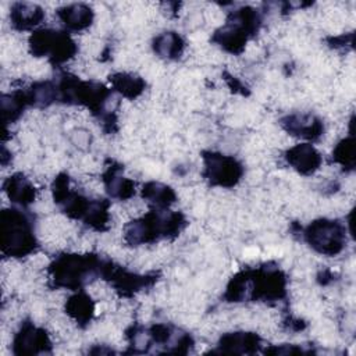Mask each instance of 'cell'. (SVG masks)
<instances>
[{"instance_id": "d4e9b609", "label": "cell", "mask_w": 356, "mask_h": 356, "mask_svg": "<svg viewBox=\"0 0 356 356\" xmlns=\"http://www.w3.org/2000/svg\"><path fill=\"white\" fill-rule=\"evenodd\" d=\"M328 44L338 49V47H345L346 44H352L353 43V33H342L339 36H330L328 39Z\"/></svg>"}, {"instance_id": "cb8c5ba5", "label": "cell", "mask_w": 356, "mask_h": 356, "mask_svg": "<svg viewBox=\"0 0 356 356\" xmlns=\"http://www.w3.org/2000/svg\"><path fill=\"white\" fill-rule=\"evenodd\" d=\"M266 353L293 355V353H305V350L300 346H296V345H280V346H271V348L266 349Z\"/></svg>"}, {"instance_id": "3957f363", "label": "cell", "mask_w": 356, "mask_h": 356, "mask_svg": "<svg viewBox=\"0 0 356 356\" xmlns=\"http://www.w3.org/2000/svg\"><path fill=\"white\" fill-rule=\"evenodd\" d=\"M110 259L96 253H61L49 264V281L53 288L79 291L97 278L104 277Z\"/></svg>"}, {"instance_id": "8fae6325", "label": "cell", "mask_w": 356, "mask_h": 356, "mask_svg": "<svg viewBox=\"0 0 356 356\" xmlns=\"http://www.w3.org/2000/svg\"><path fill=\"white\" fill-rule=\"evenodd\" d=\"M281 127L292 136L314 142L324 132L323 121L312 113H292L280 120Z\"/></svg>"}, {"instance_id": "484cf974", "label": "cell", "mask_w": 356, "mask_h": 356, "mask_svg": "<svg viewBox=\"0 0 356 356\" xmlns=\"http://www.w3.org/2000/svg\"><path fill=\"white\" fill-rule=\"evenodd\" d=\"M227 82H228V85H229V88L232 89V90H235V92H241V93H246V88L239 82V81H236L235 78H232V76H228L227 78Z\"/></svg>"}, {"instance_id": "5bb4252c", "label": "cell", "mask_w": 356, "mask_h": 356, "mask_svg": "<svg viewBox=\"0 0 356 356\" xmlns=\"http://www.w3.org/2000/svg\"><path fill=\"white\" fill-rule=\"evenodd\" d=\"M261 346V338L254 332L235 331L222 334L218 339L217 349L218 353H234V355H248L254 353Z\"/></svg>"}, {"instance_id": "ac0fdd59", "label": "cell", "mask_w": 356, "mask_h": 356, "mask_svg": "<svg viewBox=\"0 0 356 356\" xmlns=\"http://www.w3.org/2000/svg\"><path fill=\"white\" fill-rule=\"evenodd\" d=\"M65 313L79 325L86 327L95 314V302L82 289L71 295L65 302Z\"/></svg>"}, {"instance_id": "7c38bea8", "label": "cell", "mask_w": 356, "mask_h": 356, "mask_svg": "<svg viewBox=\"0 0 356 356\" xmlns=\"http://www.w3.org/2000/svg\"><path fill=\"white\" fill-rule=\"evenodd\" d=\"M285 160L296 172L302 175H312L314 174L320 165H321V154L317 152V149L309 143H298L292 147H289L285 152Z\"/></svg>"}, {"instance_id": "2e32d148", "label": "cell", "mask_w": 356, "mask_h": 356, "mask_svg": "<svg viewBox=\"0 0 356 356\" xmlns=\"http://www.w3.org/2000/svg\"><path fill=\"white\" fill-rule=\"evenodd\" d=\"M56 14L61 24L65 26V29L72 32H79L89 28L95 19V13L92 7L83 3L67 4L57 8Z\"/></svg>"}, {"instance_id": "5b68a950", "label": "cell", "mask_w": 356, "mask_h": 356, "mask_svg": "<svg viewBox=\"0 0 356 356\" xmlns=\"http://www.w3.org/2000/svg\"><path fill=\"white\" fill-rule=\"evenodd\" d=\"M0 231L3 256L22 259L36 252L38 241L33 221L22 210L4 209L0 214Z\"/></svg>"}, {"instance_id": "ba28073f", "label": "cell", "mask_w": 356, "mask_h": 356, "mask_svg": "<svg viewBox=\"0 0 356 356\" xmlns=\"http://www.w3.org/2000/svg\"><path fill=\"white\" fill-rule=\"evenodd\" d=\"M306 243L324 256L339 254L346 243V228L338 220L318 218L303 229Z\"/></svg>"}, {"instance_id": "4fadbf2b", "label": "cell", "mask_w": 356, "mask_h": 356, "mask_svg": "<svg viewBox=\"0 0 356 356\" xmlns=\"http://www.w3.org/2000/svg\"><path fill=\"white\" fill-rule=\"evenodd\" d=\"M122 171L124 167L111 160L102 175L106 192L110 197L117 200H128L135 195V182L124 177Z\"/></svg>"}, {"instance_id": "44dd1931", "label": "cell", "mask_w": 356, "mask_h": 356, "mask_svg": "<svg viewBox=\"0 0 356 356\" xmlns=\"http://www.w3.org/2000/svg\"><path fill=\"white\" fill-rule=\"evenodd\" d=\"M140 195L154 209H168L177 200L175 191L171 186L157 181L146 182L142 186Z\"/></svg>"}, {"instance_id": "30bf717a", "label": "cell", "mask_w": 356, "mask_h": 356, "mask_svg": "<svg viewBox=\"0 0 356 356\" xmlns=\"http://www.w3.org/2000/svg\"><path fill=\"white\" fill-rule=\"evenodd\" d=\"M14 355H42L51 350V341L47 331L26 320L13 338Z\"/></svg>"}, {"instance_id": "603a6c76", "label": "cell", "mask_w": 356, "mask_h": 356, "mask_svg": "<svg viewBox=\"0 0 356 356\" xmlns=\"http://www.w3.org/2000/svg\"><path fill=\"white\" fill-rule=\"evenodd\" d=\"M332 160L338 163L345 171H352L355 168V142L353 134L350 136L339 140L332 150Z\"/></svg>"}, {"instance_id": "52a82bcc", "label": "cell", "mask_w": 356, "mask_h": 356, "mask_svg": "<svg viewBox=\"0 0 356 356\" xmlns=\"http://www.w3.org/2000/svg\"><path fill=\"white\" fill-rule=\"evenodd\" d=\"M28 46L32 56L46 57L54 67L67 63L78 51V44L67 31L51 28L33 31L29 36Z\"/></svg>"}, {"instance_id": "277c9868", "label": "cell", "mask_w": 356, "mask_h": 356, "mask_svg": "<svg viewBox=\"0 0 356 356\" xmlns=\"http://www.w3.org/2000/svg\"><path fill=\"white\" fill-rule=\"evenodd\" d=\"M185 227L186 218L182 213L153 207L124 227V241L129 246L154 243L160 239L178 236Z\"/></svg>"}, {"instance_id": "d6986e66", "label": "cell", "mask_w": 356, "mask_h": 356, "mask_svg": "<svg viewBox=\"0 0 356 356\" xmlns=\"http://www.w3.org/2000/svg\"><path fill=\"white\" fill-rule=\"evenodd\" d=\"M152 47L160 58L178 60L185 50V40L179 33L167 31L153 39Z\"/></svg>"}, {"instance_id": "8992f818", "label": "cell", "mask_w": 356, "mask_h": 356, "mask_svg": "<svg viewBox=\"0 0 356 356\" xmlns=\"http://www.w3.org/2000/svg\"><path fill=\"white\" fill-rule=\"evenodd\" d=\"M261 14L259 10L243 6L229 11L227 21L211 36V42L231 54H241L249 39H252L261 26Z\"/></svg>"}, {"instance_id": "9c48e42d", "label": "cell", "mask_w": 356, "mask_h": 356, "mask_svg": "<svg viewBox=\"0 0 356 356\" xmlns=\"http://www.w3.org/2000/svg\"><path fill=\"white\" fill-rule=\"evenodd\" d=\"M202 159H203L202 177L211 186L232 188L243 177V165L234 156L204 150L202 152Z\"/></svg>"}, {"instance_id": "7402d4cb", "label": "cell", "mask_w": 356, "mask_h": 356, "mask_svg": "<svg viewBox=\"0 0 356 356\" xmlns=\"http://www.w3.org/2000/svg\"><path fill=\"white\" fill-rule=\"evenodd\" d=\"M28 107L29 106H28L24 89H17L10 93H3L1 95V114H3L4 125L7 127L8 124L15 122Z\"/></svg>"}, {"instance_id": "ffe728a7", "label": "cell", "mask_w": 356, "mask_h": 356, "mask_svg": "<svg viewBox=\"0 0 356 356\" xmlns=\"http://www.w3.org/2000/svg\"><path fill=\"white\" fill-rule=\"evenodd\" d=\"M108 81L111 83V90L129 100L139 97L146 88V82L143 78L129 72H115L110 75Z\"/></svg>"}, {"instance_id": "7a4b0ae2", "label": "cell", "mask_w": 356, "mask_h": 356, "mask_svg": "<svg viewBox=\"0 0 356 356\" xmlns=\"http://www.w3.org/2000/svg\"><path fill=\"white\" fill-rule=\"evenodd\" d=\"M54 203L70 218L81 220L95 231H106L110 225V202L107 199H89L70 185L65 172L58 174L51 184Z\"/></svg>"}, {"instance_id": "9a60e30c", "label": "cell", "mask_w": 356, "mask_h": 356, "mask_svg": "<svg viewBox=\"0 0 356 356\" xmlns=\"http://www.w3.org/2000/svg\"><path fill=\"white\" fill-rule=\"evenodd\" d=\"M3 191L11 203L21 207L32 204L38 195L33 184L22 172H15L6 178V181L3 182Z\"/></svg>"}, {"instance_id": "e0dca14e", "label": "cell", "mask_w": 356, "mask_h": 356, "mask_svg": "<svg viewBox=\"0 0 356 356\" xmlns=\"http://www.w3.org/2000/svg\"><path fill=\"white\" fill-rule=\"evenodd\" d=\"M43 8L33 3H14L10 8V24L17 31H31L44 19Z\"/></svg>"}, {"instance_id": "6da1fadb", "label": "cell", "mask_w": 356, "mask_h": 356, "mask_svg": "<svg viewBox=\"0 0 356 356\" xmlns=\"http://www.w3.org/2000/svg\"><path fill=\"white\" fill-rule=\"evenodd\" d=\"M286 296V275L273 263L235 274L222 295L225 302H280Z\"/></svg>"}]
</instances>
